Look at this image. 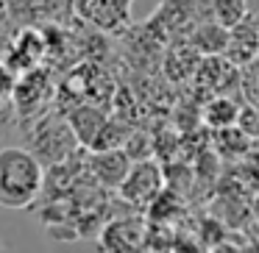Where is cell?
<instances>
[{
	"mask_svg": "<svg viewBox=\"0 0 259 253\" xmlns=\"http://www.w3.org/2000/svg\"><path fill=\"white\" fill-rule=\"evenodd\" d=\"M142 245H145V225L137 217L114 220L101 234V247L106 250H137Z\"/></svg>",
	"mask_w": 259,
	"mask_h": 253,
	"instance_id": "cell-5",
	"label": "cell"
},
{
	"mask_svg": "<svg viewBox=\"0 0 259 253\" xmlns=\"http://www.w3.org/2000/svg\"><path fill=\"white\" fill-rule=\"evenodd\" d=\"M131 131L125 128L123 123H114V120H106L103 123V128L98 131L95 142H92V150H109V147H123L125 142H128Z\"/></svg>",
	"mask_w": 259,
	"mask_h": 253,
	"instance_id": "cell-7",
	"label": "cell"
},
{
	"mask_svg": "<svg viewBox=\"0 0 259 253\" xmlns=\"http://www.w3.org/2000/svg\"><path fill=\"white\" fill-rule=\"evenodd\" d=\"M131 0H75L78 14L101 31H120L131 20Z\"/></svg>",
	"mask_w": 259,
	"mask_h": 253,
	"instance_id": "cell-3",
	"label": "cell"
},
{
	"mask_svg": "<svg viewBox=\"0 0 259 253\" xmlns=\"http://www.w3.org/2000/svg\"><path fill=\"white\" fill-rule=\"evenodd\" d=\"M45 186V170L28 147H0V209H28Z\"/></svg>",
	"mask_w": 259,
	"mask_h": 253,
	"instance_id": "cell-1",
	"label": "cell"
},
{
	"mask_svg": "<svg viewBox=\"0 0 259 253\" xmlns=\"http://www.w3.org/2000/svg\"><path fill=\"white\" fill-rule=\"evenodd\" d=\"M237 117H240V109L229 97H214L206 106V123L212 128H231L237 123Z\"/></svg>",
	"mask_w": 259,
	"mask_h": 253,
	"instance_id": "cell-6",
	"label": "cell"
},
{
	"mask_svg": "<svg viewBox=\"0 0 259 253\" xmlns=\"http://www.w3.org/2000/svg\"><path fill=\"white\" fill-rule=\"evenodd\" d=\"M134 159L128 156L125 147H109V150H95L92 153L90 170L95 175V181L101 186H109V189H120V184L125 181Z\"/></svg>",
	"mask_w": 259,
	"mask_h": 253,
	"instance_id": "cell-4",
	"label": "cell"
},
{
	"mask_svg": "<svg viewBox=\"0 0 259 253\" xmlns=\"http://www.w3.org/2000/svg\"><path fill=\"white\" fill-rule=\"evenodd\" d=\"M162 189H164L162 167L151 159H140V162L131 164L125 181L120 184V197L131 206H148L162 195Z\"/></svg>",
	"mask_w": 259,
	"mask_h": 253,
	"instance_id": "cell-2",
	"label": "cell"
},
{
	"mask_svg": "<svg viewBox=\"0 0 259 253\" xmlns=\"http://www.w3.org/2000/svg\"><path fill=\"white\" fill-rule=\"evenodd\" d=\"M209 6L214 9V14L223 25H234L245 12V0H209Z\"/></svg>",
	"mask_w": 259,
	"mask_h": 253,
	"instance_id": "cell-8",
	"label": "cell"
}]
</instances>
